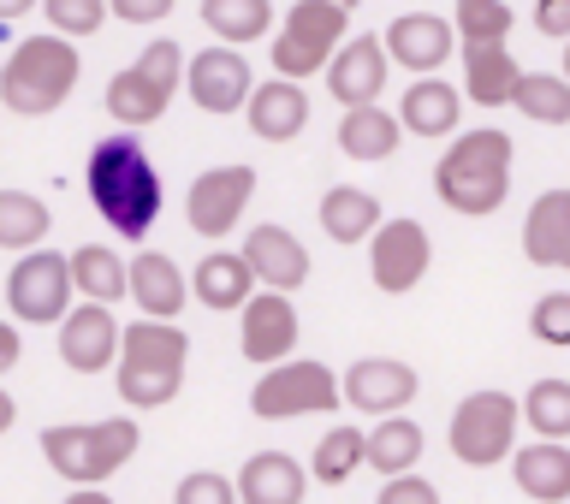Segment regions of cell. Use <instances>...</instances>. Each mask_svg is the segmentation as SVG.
Wrapping results in <instances>:
<instances>
[{
	"instance_id": "cell-37",
	"label": "cell",
	"mask_w": 570,
	"mask_h": 504,
	"mask_svg": "<svg viewBox=\"0 0 570 504\" xmlns=\"http://www.w3.org/2000/svg\"><path fill=\"white\" fill-rule=\"evenodd\" d=\"M523 427L541 434V445L570 439V381H534L523 398Z\"/></svg>"
},
{
	"instance_id": "cell-2",
	"label": "cell",
	"mask_w": 570,
	"mask_h": 504,
	"mask_svg": "<svg viewBox=\"0 0 570 504\" xmlns=\"http://www.w3.org/2000/svg\"><path fill=\"white\" fill-rule=\"evenodd\" d=\"M185 368H190V333L167 327V320H137L119 338V398L131 409H167L185 392Z\"/></svg>"
},
{
	"instance_id": "cell-31",
	"label": "cell",
	"mask_w": 570,
	"mask_h": 504,
	"mask_svg": "<svg viewBox=\"0 0 570 504\" xmlns=\"http://www.w3.org/2000/svg\"><path fill=\"white\" fill-rule=\"evenodd\" d=\"M399 142H404V125L386 107H351L338 119V149L351 160H386V155H399Z\"/></svg>"
},
{
	"instance_id": "cell-30",
	"label": "cell",
	"mask_w": 570,
	"mask_h": 504,
	"mask_svg": "<svg viewBox=\"0 0 570 504\" xmlns=\"http://www.w3.org/2000/svg\"><path fill=\"white\" fill-rule=\"evenodd\" d=\"M321 231H327L333 244H363L381 231V202H374L368 190H356V185H333L327 196H321Z\"/></svg>"
},
{
	"instance_id": "cell-33",
	"label": "cell",
	"mask_w": 570,
	"mask_h": 504,
	"mask_svg": "<svg viewBox=\"0 0 570 504\" xmlns=\"http://www.w3.org/2000/svg\"><path fill=\"white\" fill-rule=\"evenodd\" d=\"M53 231L48 202L30 190H0V249H18V256H36L42 238Z\"/></svg>"
},
{
	"instance_id": "cell-44",
	"label": "cell",
	"mask_w": 570,
	"mask_h": 504,
	"mask_svg": "<svg viewBox=\"0 0 570 504\" xmlns=\"http://www.w3.org/2000/svg\"><path fill=\"white\" fill-rule=\"evenodd\" d=\"M18 356H24V333H18L12 320H0V374H12Z\"/></svg>"
},
{
	"instance_id": "cell-12",
	"label": "cell",
	"mask_w": 570,
	"mask_h": 504,
	"mask_svg": "<svg viewBox=\"0 0 570 504\" xmlns=\"http://www.w3.org/2000/svg\"><path fill=\"white\" fill-rule=\"evenodd\" d=\"M428 261H434V244H428L422 220H381L368 244V274L386 297H404L428 279Z\"/></svg>"
},
{
	"instance_id": "cell-35",
	"label": "cell",
	"mask_w": 570,
	"mask_h": 504,
	"mask_svg": "<svg viewBox=\"0 0 570 504\" xmlns=\"http://www.w3.org/2000/svg\"><path fill=\"white\" fill-rule=\"evenodd\" d=\"M363 445H368V434H363V427L338 422L333 434H321L315 457H309V475L321 481V487H345V481H351L356 470H363Z\"/></svg>"
},
{
	"instance_id": "cell-22",
	"label": "cell",
	"mask_w": 570,
	"mask_h": 504,
	"mask_svg": "<svg viewBox=\"0 0 570 504\" xmlns=\"http://www.w3.org/2000/svg\"><path fill=\"white\" fill-rule=\"evenodd\" d=\"M190 291H196V303H203V309H214V315H232V309L244 315V303L256 297L262 285H256V274H249L244 256H232V249H214V256L196 261Z\"/></svg>"
},
{
	"instance_id": "cell-11",
	"label": "cell",
	"mask_w": 570,
	"mask_h": 504,
	"mask_svg": "<svg viewBox=\"0 0 570 504\" xmlns=\"http://www.w3.org/2000/svg\"><path fill=\"white\" fill-rule=\"evenodd\" d=\"M249 196H256L249 167H208L185 190V220L196 238H226V231H238V214L249 208Z\"/></svg>"
},
{
	"instance_id": "cell-18",
	"label": "cell",
	"mask_w": 570,
	"mask_h": 504,
	"mask_svg": "<svg viewBox=\"0 0 570 504\" xmlns=\"http://www.w3.org/2000/svg\"><path fill=\"white\" fill-rule=\"evenodd\" d=\"M386 48H381V36H351L345 48H338V60L327 66V89H333V101L345 107H381V89H386Z\"/></svg>"
},
{
	"instance_id": "cell-46",
	"label": "cell",
	"mask_w": 570,
	"mask_h": 504,
	"mask_svg": "<svg viewBox=\"0 0 570 504\" xmlns=\"http://www.w3.org/2000/svg\"><path fill=\"white\" fill-rule=\"evenodd\" d=\"M66 504H114L101 487H83V493H66Z\"/></svg>"
},
{
	"instance_id": "cell-27",
	"label": "cell",
	"mask_w": 570,
	"mask_h": 504,
	"mask_svg": "<svg viewBox=\"0 0 570 504\" xmlns=\"http://www.w3.org/2000/svg\"><path fill=\"white\" fill-rule=\"evenodd\" d=\"M511 475H517V493L534 498V504H564L570 498V445H523L511 457Z\"/></svg>"
},
{
	"instance_id": "cell-34",
	"label": "cell",
	"mask_w": 570,
	"mask_h": 504,
	"mask_svg": "<svg viewBox=\"0 0 570 504\" xmlns=\"http://www.w3.org/2000/svg\"><path fill=\"white\" fill-rule=\"evenodd\" d=\"M511 24H517V7H505V0H458L452 7L458 48H505Z\"/></svg>"
},
{
	"instance_id": "cell-40",
	"label": "cell",
	"mask_w": 570,
	"mask_h": 504,
	"mask_svg": "<svg viewBox=\"0 0 570 504\" xmlns=\"http://www.w3.org/2000/svg\"><path fill=\"white\" fill-rule=\"evenodd\" d=\"M173 504H238V481H226L220 470H190L173 487Z\"/></svg>"
},
{
	"instance_id": "cell-38",
	"label": "cell",
	"mask_w": 570,
	"mask_h": 504,
	"mask_svg": "<svg viewBox=\"0 0 570 504\" xmlns=\"http://www.w3.org/2000/svg\"><path fill=\"white\" fill-rule=\"evenodd\" d=\"M42 18H48V30H53V36L78 42V36H96V30L107 24V7H101V0H48Z\"/></svg>"
},
{
	"instance_id": "cell-4",
	"label": "cell",
	"mask_w": 570,
	"mask_h": 504,
	"mask_svg": "<svg viewBox=\"0 0 570 504\" xmlns=\"http://www.w3.org/2000/svg\"><path fill=\"white\" fill-rule=\"evenodd\" d=\"M78 42H66V36H24V42L12 48V60L0 66V107L18 119H48L60 113L66 96L78 89Z\"/></svg>"
},
{
	"instance_id": "cell-9",
	"label": "cell",
	"mask_w": 570,
	"mask_h": 504,
	"mask_svg": "<svg viewBox=\"0 0 570 504\" xmlns=\"http://www.w3.org/2000/svg\"><path fill=\"white\" fill-rule=\"evenodd\" d=\"M345 404V392H338L333 368L327 363H309V356H292V363L267 368L256 392H249V409H256L262 422H292V416H333V409Z\"/></svg>"
},
{
	"instance_id": "cell-15",
	"label": "cell",
	"mask_w": 570,
	"mask_h": 504,
	"mask_svg": "<svg viewBox=\"0 0 570 504\" xmlns=\"http://www.w3.org/2000/svg\"><path fill=\"white\" fill-rule=\"evenodd\" d=\"M386 60L416 71V78H434V71L452 60L458 48V30H452V12H399L381 36Z\"/></svg>"
},
{
	"instance_id": "cell-17",
	"label": "cell",
	"mask_w": 570,
	"mask_h": 504,
	"mask_svg": "<svg viewBox=\"0 0 570 504\" xmlns=\"http://www.w3.org/2000/svg\"><path fill=\"white\" fill-rule=\"evenodd\" d=\"M119 338H125V327L114 320V309H101V303H78V309L60 320V363L71 374L119 368Z\"/></svg>"
},
{
	"instance_id": "cell-42",
	"label": "cell",
	"mask_w": 570,
	"mask_h": 504,
	"mask_svg": "<svg viewBox=\"0 0 570 504\" xmlns=\"http://www.w3.org/2000/svg\"><path fill=\"white\" fill-rule=\"evenodd\" d=\"M107 18H125V24H160V18H173V0H114Z\"/></svg>"
},
{
	"instance_id": "cell-6",
	"label": "cell",
	"mask_w": 570,
	"mask_h": 504,
	"mask_svg": "<svg viewBox=\"0 0 570 504\" xmlns=\"http://www.w3.org/2000/svg\"><path fill=\"white\" fill-rule=\"evenodd\" d=\"M345 30H351L345 0H292L279 36L267 42V53H274V78H285V83L321 78V71L338 60V48L351 42Z\"/></svg>"
},
{
	"instance_id": "cell-39",
	"label": "cell",
	"mask_w": 570,
	"mask_h": 504,
	"mask_svg": "<svg viewBox=\"0 0 570 504\" xmlns=\"http://www.w3.org/2000/svg\"><path fill=\"white\" fill-rule=\"evenodd\" d=\"M529 333L552 350H570V291H547L529 315Z\"/></svg>"
},
{
	"instance_id": "cell-14",
	"label": "cell",
	"mask_w": 570,
	"mask_h": 504,
	"mask_svg": "<svg viewBox=\"0 0 570 504\" xmlns=\"http://www.w3.org/2000/svg\"><path fill=\"white\" fill-rule=\"evenodd\" d=\"M416 368L399 363V356H356V363L345 368V381H338V392H345L351 409H363V416L386 422V416H404V404L416 398Z\"/></svg>"
},
{
	"instance_id": "cell-19",
	"label": "cell",
	"mask_w": 570,
	"mask_h": 504,
	"mask_svg": "<svg viewBox=\"0 0 570 504\" xmlns=\"http://www.w3.org/2000/svg\"><path fill=\"white\" fill-rule=\"evenodd\" d=\"M238 256L249 261V274H256L262 291H274V297H292L297 285H309V249H303L285 226H256Z\"/></svg>"
},
{
	"instance_id": "cell-8",
	"label": "cell",
	"mask_w": 570,
	"mask_h": 504,
	"mask_svg": "<svg viewBox=\"0 0 570 504\" xmlns=\"http://www.w3.org/2000/svg\"><path fill=\"white\" fill-rule=\"evenodd\" d=\"M517 422H523V409H517L511 392H470L452 409V427H445L452 457L470 463V470H493V463L517 457Z\"/></svg>"
},
{
	"instance_id": "cell-43",
	"label": "cell",
	"mask_w": 570,
	"mask_h": 504,
	"mask_svg": "<svg viewBox=\"0 0 570 504\" xmlns=\"http://www.w3.org/2000/svg\"><path fill=\"white\" fill-rule=\"evenodd\" d=\"M534 30L552 36V42H570V0H541L534 7Z\"/></svg>"
},
{
	"instance_id": "cell-16",
	"label": "cell",
	"mask_w": 570,
	"mask_h": 504,
	"mask_svg": "<svg viewBox=\"0 0 570 504\" xmlns=\"http://www.w3.org/2000/svg\"><path fill=\"white\" fill-rule=\"evenodd\" d=\"M297 333H303V320H297V309H292V297H274V291H256V297L244 303V315H238V350H244L256 368L292 363Z\"/></svg>"
},
{
	"instance_id": "cell-13",
	"label": "cell",
	"mask_w": 570,
	"mask_h": 504,
	"mask_svg": "<svg viewBox=\"0 0 570 504\" xmlns=\"http://www.w3.org/2000/svg\"><path fill=\"white\" fill-rule=\"evenodd\" d=\"M185 83H190V101L203 107V113H214V119L238 113V107H249V96H256L249 60L238 48H220V42H208L203 53H190Z\"/></svg>"
},
{
	"instance_id": "cell-29",
	"label": "cell",
	"mask_w": 570,
	"mask_h": 504,
	"mask_svg": "<svg viewBox=\"0 0 570 504\" xmlns=\"http://www.w3.org/2000/svg\"><path fill=\"white\" fill-rule=\"evenodd\" d=\"M422 445H428V439H422V427L410 422V416H386V422L368 427L363 463H368V470H381L386 481H399V475H416Z\"/></svg>"
},
{
	"instance_id": "cell-7",
	"label": "cell",
	"mask_w": 570,
	"mask_h": 504,
	"mask_svg": "<svg viewBox=\"0 0 570 504\" xmlns=\"http://www.w3.org/2000/svg\"><path fill=\"white\" fill-rule=\"evenodd\" d=\"M185 89V48L178 42H149L125 71H114L107 83V113L125 131H142L173 107V96Z\"/></svg>"
},
{
	"instance_id": "cell-41",
	"label": "cell",
	"mask_w": 570,
	"mask_h": 504,
	"mask_svg": "<svg viewBox=\"0 0 570 504\" xmlns=\"http://www.w3.org/2000/svg\"><path fill=\"white\" fill-rule=\"evenodd\" d=\"M374 504H440V487L422 481V475H399V481H386Z\"/></svg>"
},
{
	"instance_id": "cell-26",
	"label": "cell",
	"mask_w": 570,
	"mask_h": 504,
	"mask_svg": "<svg viewBox=\"0 0 570 504\" xmlns=\"http://www.w3.org/2000/svg\"><path fill=\"white\" fill-rule=\"evenodd\" d=\"M71 285H78L83 303L114 309L119 297H131V261L107 244H83V249H71Z\"/></svg>"
},
{
	"instance_id": "cell-23",
	"label": "cell",
	"mask_w": 570,
	"mask_h": 504,
	"mask_svg": "<svg viewBox=\"0 0 570 504\" xmlns=\"http://www.w3.org/2000/svg\"><path fill=\"white\" fill-rule=\"evenodd\" d=\"M523 256L534 267H559V274H570V190L534 196V208L523 220Z\"/></svg>"
},
{
	"instance_id": "cell-1",
	"label": "cell",
	"mask_w": 570,
	"mask_h": 504,
	"mask_svg": "<svg viewBox=\"0 0 570 504\" xmlns=\"http://www.w3.org/2000/svg\"><path fill=\"white\" fill-rule=\"evenodd\" d=\"M83 190L107 220V231H119L131 244H142V231H155V220H160V172L142 155L137 137H101L89 149Z\"/></svg>"
},
{
	"instance_id": "cell-21",
	"label": "cell",
	"mask_w": 570,
	"mask_h": 504,
	"mask_svg": "<svg viewBox=\"0 0 570 504\" xmlns=\"http://www.w3.org/2000/svg\"><path fill=\"white\" fill-rule=\"evenodd\" d=\"M185 274H178L173 256H160V249H142V256H131V303L142 309V320H178V309H185Z\"/></svg>"
},
{
	"instance_id": "cell-3",
	"label": "cell",
	"mask_w": 570,
	"mask_h": 504,
	"mask_svg": "<svg viewBox=\"0 0 570 504\" xmlns=\"http://www.w3.org/2000/svg\"><path fill=\"white\" fill-rule=\"evenodd\" d=\"M434 196L452 214L488 220L511 196V137L505 131H470L440 155L434 167Z\"/></svg>"
},
{
	"instance_id": "cell-32",
	"label": "cell",
	"mask_w": 570,
	"mask_h": 504,
	"mask_svg": "<svg viewBox=\"0 0 570 504\" xmlns=\"http://www.w3.org/2000/svg\"><path fill=\"white\" fill-rule=\"evenodd\" d=\"M203 24L214 30L220 48L244 53V42H262L274 30V7L267 0H203Z\"/></svg>"
},
{
	"instance_id": "cell-25",
	"label": "cell",
	"mask_w": 570,
	"mask_h": 504,
	"mask_svg": "<svg viewBox=\"0 0 570 504\" xmlns=\"http://www.w3.org/2000/svg\"><path fill=\"white\" fill-rule=\"evenodd\" d=\"M463 119V89H452L445 78H416L399 101V125L410 137H452Z\"/></svg>"
},
{
	"instance_id": "cell-45",
	"label": "cell",
	"mask_w": 570,
	"mask_h": 504,
	"mask_svg": "<svg viewBox=\"0 0 570 504\" xmlns=\"http://www.w3.org/2000/svg\"><path fill=\"white\" fill-rule=\"evenodd\" d=\"M12 422H18V404H12V392H7V386H0V439H7V434H12Z\"/></svg>"
},
{
	"instance_id": "cell-28",
	"label": "cell",
	"mask_w": 570,
	"mask_h": 504,
	"mask_svg": "<svg viewBox=\"0 0 570 504\" xmlns=\"http://www.w3.org/2000/svg\"><path fill=\"white\" fill-rule=\"evenodd\" d=\"M523 66L511 60V48H463V96L475 107H511Z\"/></svg>"
},
{
	"instance_id": "cell-47",
	"label": "cell",
	"mask_w": 570,
	"mask_h": 504,
	"mask_svg": "<svg viewBox=\"0 0 570 504\" xmlns=\"http://www.w3.org/2000/svg\"><path fill=\"white\" fill-rule=\"evenodd\" d=\"M564 83H570V42H564Z\"/></svg>"
},
{
	"instance_id": "cell-20",
	"label": "cell",
	"mask_w": 570,
	"mask_h": 504,
	"mask_svg": "<svg viewBox=\"0 0 570 504\" xmlns=\"http://www.w3.org/2000/svg\"><path fill=\"white\" fill-rule=\"evenodd\" d=\"M244 119L262 142H292V137H303V125H309V89L285 83V78H267V83H256Z\"/></svg>"
},
{
	"instance_id": "cell-10",
	"label": "cell",
	"mask_w": 570,
	"mask_h": 504,
	"mask_svg": "<svg viewBox=\"0 0 570 504\" xmlns=\"http://www.w3.org/2000/svg\"><path fill=\"white\" fill-rule=\"evenodd\" d=\"M71 297H78V285H71V256H60V249L18 256V267L7 274V309H12V320H24V327L66 320Z\"/></svg>"
},
{
	"instance_id": "cell-24",
	"label": "cell",
	"mask_w": 570,
	"mask_h": 504,
	"mask_svg": "<svg viewBox=\"0 0 570 504\" xmlns=\"http://www.w3.org/2000/svg\"><path fill=\"white\" fill-rule=\"evenodd\" d=\"M309 470L285 452H256L238 470V504H303Z\"/></svg>"
},
{
	"instance_id": "cell-36",
	"label": "cell",
	"mask_w": 570,
	"mask_h": 504,
	"mask_svg": "<svg viewBox=\"0 0 570 504\" xmlns=\"http://www.w3.org/2000/svg\"><path fill=\"white\" fill-rule=\"evenodd\" d=\"M511 107L534 125H570V83L559 78V71H523Z\"/></svg>"
},
{
	"instance_id": "cell-5",
	"label": "cell",
	"mask_w": 570,
	"mask_h": 504,
	"mask_svg": "<svg viewBox=\"0 0 570 504\" xmlns=\"http://www.w3.org/2000/svg\"><path fill=\"white\" fill-rule=\"evenodd\" d=\"M137 445H142V427L137 422H53L42 427V457H48V470L71 481V493H83V487H101V481H114L125 463L137 457Z\"/></svg>"
}]
</instances>
